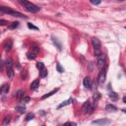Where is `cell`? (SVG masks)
<instances>
[{"label": "cell", "instance_id": "1", "mask_svg": "<svg viewBox=\"0 0 126 126\" xmlns=\"http://www.w3.org/2000/svg\"><path fill=\"white\" fill-rule=\"evenodd\" d=\"M18 2L25 8L26 11H28L30 13H37L41 10V8L39 6H37V5L27 1V0H18Z\"/></svg>", "mask_w": 126, "mask_h": 126}, {"label": "cell", "instance_id": "2", "mask_svg": "<svg viewBox=\"0 0 126 126\" xmlns=\"http://www.w3.org/2000/svg\"><path fill=\"white\" fill-rule=\"evenodd\" d=\"M0 12L2 14H9L11 16H13V17H25V16L20 13V12H17V11H14L12 9H10L9 7H4V6H1L0 7Z\"/></svg>", "mask_w": 126, "mask_h": 126}, {"label": "cell", "instance_id": "3", "mask_svg": "<svg viewBox=\"0 0 126 126\" xmlns=\"http://www.w3.org/2000/svg\"><path fill=\"white\" fill-rule=\"evenodd\" d=\"M91 41H92L93 47H94V49H95V54L96 55H98V54L101 53V46H102L100 40L97 39V37H92Z\"/></svg>", "mask_w": 126, "mask_h": 126}, {"label": "cell", "instance_id": "4", "mask_svg": "<svg viewBox=\"0 0 126 126\" xmlns=\"http://www.w3.org/2000/svg\"><path fill=\"white\" fill-rule=\"evenodd\" d=\"M106 57L103 53H100L97 57V65L98 69H102L105 68V65H106Z\"/></svg>", "mask_w": 126, "mask_h": 126}, {"label": "cell", "instance_id": "5", "mask_svg": "<svg viewBox=\"0 0 126 126\" xmlns=\"http://www.w3.org/2000/svg\"><path fill=\"white\" fill-rule=\"evenodd\" d=\"M94 110V105L92 102H90L89 101H87L86 102H84V105L82 106V111L86 114H90Z\"/></svg>", "mask_w": 126, "mask_h": 126}, {"label": "cell", "instance_id": "6", "mask_svg": "<svg viewBox=\"0 0 126 126\" xmlns=\"http://www.w3.org/2000/svg\"><path fill=\"white\" fill-rule=\"evenodd\" d=\"M98 83L100 84H103L106 82V70L105 68L101 69V72L98 74Z\"/></svg>", "mask_w": 126, "mask_h": 126}, {"label": "cell", "instance_id": "7", "mask_svg": "<svg viewBox=\"0 0 126 126\" xmlns=\"http://www.w3.org/2000/svg\"><path fill=\"white\" fill-rule=\"evenodd\" d=\"M92 124H96V125H107V124H110V120H108L106 118H102V119L95 120V121L92 122Z\"/></svg>", "mask_w": 126, "mask_h": 126}, {"label": "cell", "instance_id": "8", "mask_svg": "<svg viewBox=\"0 0 126 126\" xmlns=\"http://www.w3.org/2000/svg\"><path fill=\"white\" fill-rule=\"evenodd\" d=\"M12 46H13V41H11V40L7 41L3 45V48H4V50H5V51H7V52L11 50V48H12Z\"/></svg>", "mask_w": 126, "mask_h": 126}, {"label": "cell", "instance_id": "9", "mask_svg": "<svg viewBox=\"0 0 126 126\" xmlns=\"http://www.w3.org/2000/svg\"><path fill=\"white\" fill-rule=\"evenodd\" d=\"M40 87V80L39 79H36L35 81H33L32 82V84H31V90L32 91H36L37 88Z\"/></svg>", "mask_w": 126, "mask_h": 126}, {"label": "cell", "instance_id": "10", "mask_svg": "<svg viewBox=\"0 0 126 126\" xmlns=\"http://www.w3.org/2000/svg\"><path fill=\"white\" fill-rule=\"evenodd\" d=\"M83 85L86 89H91L92 87V83H91V79L89 77H86L84 80H83Z\"/></svg>", "mask_w": 126, "mask_h": 126}, {"label": "cell", "instance_id": "11", "mask_svg": "<svg viewBox=\"0 0 126 126\" xmlns=\"http://www.w3.org/2000/svg\"><path fill=\"white\" fill-rule=\"evenodd\" d=\"M52 41H53V43H54V45H55L57 48H58V50H62V45H61V42H60L56 37H52Z\"/></svg>", "mask_w": 126, "mask_h": 126}, {"label": "cell", "instance_id": "12", "mask_svg": "<svg viewBox=\"0 0 126 126\" xmlns=\"http://www.w3.org/2000/svg\"><path fill=\"white\" fill-rule=\"evenodd\" d=\"M58 92V89H54V90H52L51 92H49V93H47V94H45V96H42L41 98V100H45V98H49V97H51L52 95H54L55 93H57Z\"/></svg>", "mask_w": 126, "mask_h": 126}, {"label": "cell", "instance_id": "13", "mask_svg": "<svg viewBox=\"0 0 126 126\" xmlns=\"http://www.w3.org/2000/svg\"><path fill=\"white\" fill-rule=\"evenodd\" d=\"M71 102H72V98H69V100H67V101H65V102H63L60 103V105L57 106V108H58V109H59V108H62L63 106H66L70 105Z\"/></svg>", "mask_w": 126, "mask_h": 126}, {"label": "cell", "instance_id": "14", "mask_svg": "<svg viewBox=\"0 0 126 126\" xmlns=\"http://www.w3.org/2000/svg\"><path fill=\"white\" fill-rule=\"evenodd\" d=\"M40 76L41 78H45L47 76V70H46L45 67H42V68L40 69Z\"/></svg>", "mask_w": 126, "mask_h": 126}, {"label": "cell", "instance_id": "15", "mask_svg": "<svg viewBox=\"0 0 126 126\" xmlns=\"http://www.w3.org/2000/svg\"><path fill=\"white\" fill-rule=\"evenodd\" d=\"M8 92H9V85L8 84H4L1 87V93L3 95H6V94H8Z\"/></svg>", "mask_w": 126, "mask_h": 126}, {"label": "cell", "instance_id": "16", "mask_svg": "<svg viewBox=\"0 0 126 126\" xmlns=\"http://www.w3.org/2000/svg\"><path fill=\"white\" fill-rule=\"evenodd\" d=\"M25 97V92L23 90H19L17 93H16V98H18V100H22Z\"/></svg>", "mask_w": 126, "mask_h": 126}, {"label": "cell", "instance_id": "17", "mask_svg": "<svg viewBox=\"0 0 126 126\" xmlns=\"http://www.w3.org/2000/svg\"><path fill=\"white\" fill-rule=\"evenodd\" d=\"M106 109L107 111H115L117 108H116L115 106L111 105V103H108V105H106Z\"/></svg>", "mask_w": 126, "mask_h": 126}, {"label": "cell", "instance_id": "18", "mask_svg": "<svg viewBox=\"0 0 126 126\" xmlns=\"http://www.w3.org/2000/svg\"><path fill=\"white\" fill-rule=\"evenodd\" d=\"M27 57H28V59H30V60H34L37 57V53H35L34 51H29L28 53H27Z\"/></svg>", "mask_w": 126, "mask_h": 126}, {"label": "cell", "instance_id": "19", "mask_svg": "<svg viewBox=\"0 0 126 126\" xmlns=\"http://www.w3.org/2000/svg\"><path fill=\"white\" fill-rule=\"evenodd\" d=\"M109 98H110L112 101H117L118 100V95L116 94V93L110 91V93H109Z\"/></svg>", "mask_w": 126, "mask_h": 126}, {"label": "cell", "instance_id": "20", "mask_svg": "<svg viewBox=\"0 0 126 126\" xmlns=\"http://www.w3.org/2000/svg\"><path fill=\"white\" fill-rule=\"evenodd\" d=\"M18 27H19V22H13V23H11L8 26V29L9 30H14L16 28H18Z\"/></svg>", "mask_w": 126, "mask_h": 126}, {"label": "cell", "instance_id": "21", "mask_svg": "<svg viewBox=\"0 0 126 126\" xmlns=\"http://www.w3.org/2000/svg\"><path fill=\"white\" fill-rule=\"evenodd\" d=\"M6 67H7V69L13 68V60L11 58H7L6 59Z\"/></svg>", "mask_w": 126, "mask_h": 126}, {"label": "cell", "instance_id": "22", "mask_svg": "<svg viewBox=\"0 0 126 126\" xmlns=\"http://www.w3.org/2000/svg\"><path fill=\"white\" fill-rule=\"evenodd\" d=\"M15 110H17V111L20 112V113H23V112H25V110H26V106H18L15 107Z\"/></svg>", "mask_w": 126, "mask_h": 126}, {"label": "cell", "instance_id": "23", "mask_svg": "<svg viewBox=\"0 0 126 126\" xmlns=\"http://www.w3.org/2000/svg\"><path fill=\"white\" fill-rule=\"evenodd\" d=\"M7 76H8L9 79H13L14 78V70H13V68L7 69Z\"/></svg>", "mask_w": 126, "mask_h": 126}, {"label": "cell", "instance_id": "24", "mask_svg": "<svg viewBox=\"0 0 126 126\" xmlns=\"http://www.w3.org/2000/svg\"><path fill=\"white\" fill-rule=\"evenodd\" d=\"M34 118H35V114L33 112H30V113H28L26 115V121H30V120L34 119Z\"/></svg>", "mask_w": 126, "mask_h": 126}, {"label": "cell", "instance_id": "25", "mask_svg": "<svg viewBox=\"0 0 126 126\" xmlns=\"http://www.w3.org/2000/svg\"><path fill=\"white\" fill-rule=\"evenodd\" d=\"M56 69H57V71L59 73H63L64 72V69H63V67L60 65V63H57L56 64Z\"/></svg>", "mask_w": 126, "mask_h": 126}, {"label": "cell", "instance_id": "26", "mask_svg": "<svg viewBox=\"0 0 126 126\" xmlns=\"http://www.w3.org/2000/svg\"><path fill=\"white\" fill-rule=\"evenodd\" d=\"M10 120H11V119H10V117H9V116H6V117H5V118L3 119L2 124H3L4 126H5V125H8V124L10 123Z\"/></svg>", "mask_w": 126, "mask_h": 126}, {"label": "cell", "instance_id": "27", "mask_svg": "<svg viewBox=\"0 0 126 126\" xmlns=\"http://www.w3.org/2000/svg\"><path fill=\"white\" fill-rule=\"evenodd\" d=\"M28 28H29V29H31V30H36V31L39 30V28H37V27L34 26L32 23H28Z\"/></svg>", "mask_w": 126, "mask_h": 126}, {"label": "cell", "instance_id": "28", "mask_svg": "<svg viewBox=\"0 0 126 126\" xmlns=\"http://www.w3.org/2000/svg\"><path fill=\"white\" fill-rule=\"evenodd\" d=\"M90 2H91L93 5H98V4H101L102 0H90Z\"/></svg>", "mask_w": 126, "mask_h": 126}, {"label": "cell", "instance_id": "29", "mask_svg": "<svg viewBox=\"0 0 126 126\" xmlns=\"http://www.w3.org/2000/svg\"><path fill=\"white\" fill-rule=\"evenodd\" d=\"M32 51H34L35 53H39L40 52V47H37V46H32Z\"/></svg>", "mask_w": 126, "mask_h": 126}, {"label": "cell", "instance_id": "30", "mask_svg": "<svg viewBox=\"0 0 126 126\" xmlns=\"http://www.w3.org/2000/svg\"><path fill=\"white\" fill-rule=\"evenodd\" d=\"M37 68H39V70H40L41 68H42V67H45V64H43L42 62H39V63H37Z\"/></svg>", "mask_w": 126, "mask_h": 126}, {"label": "cell", "instance_id": "31", "mask_svg": "<svg viewBox=\"0 0 126 126\" xmlns=\"http://www.w3.org/2000/svg\"><path fill=\"white\" fill-rule=\"evenodd\" d=\"M23 101H24V102H28L30 101V98L29 97H24L23 98Z\"/></svg>", "mask_w": 126, "mask_h": 126}, {"label": "cell", "instance_id": "32", "mask_svg": "<svg viewBox=\"0 0 126 126\" xmlns=\"http://www.w3.org/2000/svg\"><path fill=\"white\" fill-rule=\"evenodd\" d=\"M100 97H101V96H100V94H98V93H97L96 95H94V100H95V101H96V100H98V98H100Z\"/></svg>", "mask_w": 126, "mask_h": 126}, {"label": "cell", "instance_id": "33", "mask_svg": "<svg viewBox=\"0 0 126 126\" xmlns=\"http://www.w3.org/2000/svg\"><path fill=\"white\" fill-rule=\"evenodd\" d=\"M0 24H1V26H4L5 24H6V22H5L3 19H1V20H0Z\"/></svg>", "mask_w": 126, "mask_h": 126}, {"label": "cell", "instance_id": "34", "mask_svg": "<svg viewBox=\"0 0 126 126\" xmlns=\"http://www.w3.org/2000/svg\"><path fill=\"white\" fill-rule=\"evenodd\" d=\"M65 124L66 125H76V123H74V122H66Z\"/></svg>", "mask_w": 126, "mask_h": 126}, {"label": "cell", "instance_id": "35", "mask_svg": "<svg viewBox=\"0 0 126 126\" xmlns=\"http://www.w3.org/2000/svg\"><path fill=\"white\" fill-rule=\"evenodd\" d=\"M123 102H125V103H126V96H125V97H123Z\"/></svg>", "mask_w": 126, "mask_h": 126}, {"label": "cell", "instance_id": "36", "mask_svg": "<svg viewBox=\"0 0 126 126\" xmlns=\"http://www.w3.org/2000/svg\"><path fill=\"white\" fill-rule=\"evenodd\" d=\"M122 111H123L124 113H126V109H122Z\"/></svg>", "mask_w": 126, "mask_h": 126}, {"label": "cell", "instance_id": "37", "mask_svg": "<svg viewBox=\"0 0 126 126\" xmlns=\"http://www.w3.org/2000/svg\"><path fill=\"white\" fill-rule=\"evenodd\" d=\"M118 1H124V0H118Z\"/></svg>", "mask_w": 126, "mask_h": 126}, {"label": "cell", "instance_id": "38", "mask_svg": "<svg viewBox=\"0 0 126 126\" xmlns=\"http://www.w3.org/2000/svg\"><path fill=\"white\" fill-rule=\"evenodd\" d=\"M125 29H126V27H125Z\"/></svg>", "mask_w": 126, "mask_h": 126}]
</instances>
